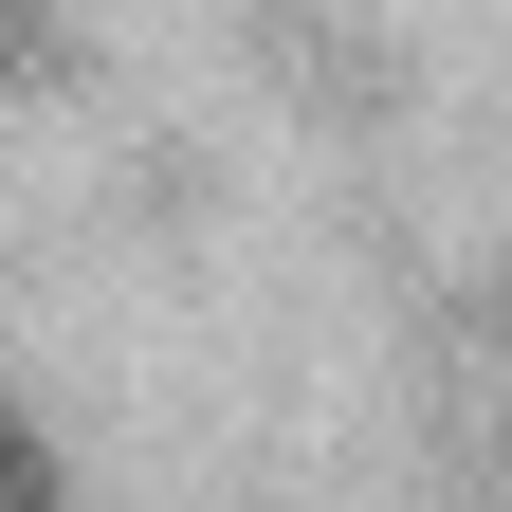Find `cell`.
<instances>
[{
  "label": "cell",
  "mask_w": 512,
  "mask_h": 512,
  "mask_svg": "<svg viewBox=\"0 0 512 512\" xmlns=\"http://www.w3.org/2000/svg\"><path fill=\"white\" fill-rule=\"evenodd\" d=\"M0 512H74V476H55V439L0 403Z\"/></svg>",
  "instance_id": "cell-1"
},
{
  "label": "cell",
  "mask_w": 512,
  "mask_h": 512,
  "mask_svg": "<svg viewBox=\"0 0 512 512\" xmlns=\"http://www.w3.org/2000/svg\"><path fill=\"white\" fill-rule=\"evenodd\" d=\"M19 19H37V0H0V37H19Z\"/></svg>",
  "instance_id": "cell-2"
}]
</instances>
